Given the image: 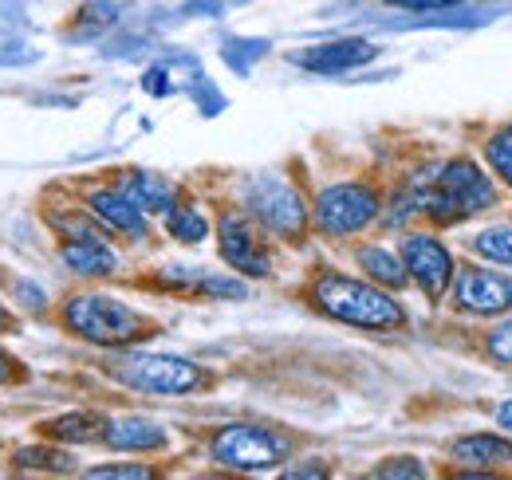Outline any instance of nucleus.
Listing matches in <instances>:
<instances>
[{
	"label": "nucleus",
	"mask_w": 512,
	"mask_h": 480,
	"mask_svg": "<svg viewBox=\"0 0 512 480\" xmlns=\"http://www.w3.org/2000/svg\"><path fill=\"white\" fill-rule=\"evenodd\" d=\"M406 193L414 197L418 213L438 221V225H457L465 217H477L485 209L497 205V185L485 178V170L469 158H453L442 166H430L426 174L406 185Z\"/></svg>",
	"instance_id": "nucleus-1"
},
{
	"label": "nucleus",
	"mask_w": 512,
	"mask_h": 480,
	"mask_svg": "<svg viewBox=\"0 0 512 480\" xmlns=\"http://www.w3.org/2000/svg\"><path fill=\"white\" fill-rule=\"evenodd\" d=\"M308 300L316 303L327 319H339L347 327H363V331H402L406 327V311L386 288L371 280H351L343 272H320L308 288Z\"/></svg>",
	"instance_id": "nucleus-2"
},
{
	"label": "nucleus",
	"mask_w": 512,
	"mask_h": 480,
	"mask_svg": "<svg viewBox=\"0 0 512 480\" xmlns=\"http://www.w3.org/2000/svg\"><path fill=\"white\" fill-rule=\"evenodd\" d=\"M60 323L75 339L95 343V347H130L158 331L154 319H146L138 307L115 300V296H99V292L71 296L60 311Z\"/></svg>",
	"instance_id": "nucleus-3"
},
{
	"label": "nucleus",
	"mask_w": 512,
	"mask_h": 480,
	"mask_svg": "<svg viewBox=\"0 0 512 480\" xmlns=\"http://www.w3.org/2000/svg\"><path fill=\"white\" fill-rule=\"evenodd\" d=\"M107 374L115 382H123L127 390L138 394H193L201 390L209 378L205 370L190 359H178V355H150V351H130V355H115L107 362Z\"/></svg>",
	"instance_id": "nucleus-4"
},
{
	"label": "nucleus",
	"mask_w": 512,
	"mask_h": 480,
	"mask_svg": "<svg viewBox=\"0 0 512 480\" xmlns=\"http://www.w3.org/2000/svg\"><path fill=\"white\" fill-rule=\"evenodd\" d=\"M292 453V441L276 429H264V425H221L213 437H209V457L229 469V473H264V469H276L280 461H288Z\"/></svg>",
	"instance_id": "nucleus-5"
},
{
	"label": "nucleus",
	"mask_w": 512,
	"mask_h": 480,
	"mask_svg": "<svg viewBox=\"0 0 512 480\" xmlns=\"http://www.w3.org/2000/svg\"><path fill=\"white\" fill-rule=\"evenodd\" d=\"M383 201L371 185L363 181H339L320 189L316 205H312V225L323 237H355L363 233L371 221H379Z\"/></svg>",
	"instance_id": "nucleus-6"
},
{
	"label": "nucleus",
	"mask_w": 512,
	"mask_h": 480,
	"mask_svg": "<svg viewBox=\"0 0 512 480\" xmlns=\"http://www.w3.org/2000/svg\"><path fill=\"white\" fill-rule=\"evenodd\" d=\"M245 209L264 233L288 240V244H300L308 233V205L288 181L253 178L245 185Z\"/></svg>",
	"instance_id": "nucleus-7"
},
{
	"label": "nucleus",
	"mask_w": 512,
	"mask_h": 480,
	"mask_svg": "<svg viewBox=\"0 0 512 480\" xmlns=\"http://www.w3.org/2000/svg\"><path fill=\"white\" fill-rule=\"evenodd\" d=\"M449 303L461 315H477V319H497L512 311V276L481 268V264H465L453 272L449 284Z\"/></svg>",
	"instance_id": "nucleus-8"
},
{
	"label": "nucleus",
	"mask_w": 512,
	"mask_h": 480,
	"mask_svg": "<svg viewBox=\"0 0 512 480\" xmlns=\"http://www.w3.org/2000/svg\"><path fill=\"white\" fill-rule=\"evenodd\" d=\"M398 256L406 264V276L422 288L426 300L438 303L446 296L457 268H453V256H449V248L442 240L430 237V233H410V237H402V244H398Z\"/></svg>",
	"instance_id": "nucleus-9"
},
{
	"label": "nucleus",
	"mask_w": 512,
	"mask_h": 480,
	"mask_svg": "<svg viewBox=\"0 0 512 480\" xmlns=\"http://www.w3.org/2000/svg\"><path fill=\"white\" fill-rule=\"evenodd\" d=\"M217 248H221V260L241 272V276H253V280H264L272 276V256L264 248L260 233L253 229V221L237 209H225L217 217Z\"/></svg>",
	"instance_id": "nucleus-10"
},
{
	"label": "nucleus",
	"mask_w": 512,
	"mask_h": 480,
	"mask_svg": "<svg viewBox=\"0 0 512 480\" xmlns=\"http://www.w3.org/2000/svg\"><path fill=\"white\" fill-rule=\"evenodd\" d=\"M87 209L99 217L107 233H119L130 240H146V213L130 201L123 189H95L87 197Z\"/></svg>",
	"instance_id": "nucleus-11"
},
{
	"label": "nucleus",
	"mask_w": 512,
	"mask_h": 480,
	"mask_svg": "<svg viewBox=\"0 0 512 480\" xmlns=\"http://www.w3.org/2000/svg\"><path fill=\"white\" fill-rule=\"evenodd\" d=\"M292 60L308 67V71H320V75H339V71H351V67H363V63L375 60V44H367V40H331L320 48L296 52Z\"/></svg>",
	"instance_id": "nucleus-12"
},
{
	"label": "nucleus",
	"mask_w": 512,
	"mask_h": 480,
	"mask_svg": "<svg viewBox=\"0 0 512 480\" xmlns=\"http://www.w3.org/2000/svg\"><path fill=\"white\" fill-rule=\"evenodd\" d=\"M449 461L461 469H501L512 461V441L501 433H465L449 445Z\"/></svg>",
	"instance_id": "nucleus-13"
},
{
	"label": "nucleus",
	"mask_w": 512,
	"mask_h": 480,
	"mask_svg": "<svg viewBox=\"0 0 512 480\" xmlns=\"http://www.w3.org/2000/svg\"><path fill=\"white\" fill-rule=\"evenodd\" d=\"M103 445L119 453H158L170 445V433L150 418H115L103 425Z\"/></svg>",
	"instance_id": "nucleus-14"
},
{
	"label": "nucleus",
	"mask_w": 512,
	"mask_h": 480,
	"mask_svg": "<svg viewBox=\"0 0 512 480\" xmlns=\"http://www.w3.org/2000/svg\"><path fill=\"white\" fill-rule=\"evenodd\" d=\"M162 288L174 292H190V296H213V300H245L249 288L241 280L229 276H213L205 268H166L162 272Z\"/></svg>",
	"instance_id": "nucleus-15"
},
{
	"label": "nucleus",
	"mask_w": 512,
	"mask_h": 480,
	"mask_svg": "<svg viewBox=\"0 0 512 480\" xmlns=\"http://www.w3.org/2000/svg\"><path fill=\"white\" fill-rule=\"evenodd\" d=\"M60 260L67 264V272H75V276H91V280H99V276H115V272H119V256H115V248L107 244V237L64 240Z\"/></svg>",
	"instance_id": "nucleus-16"
},
{
	"label": "nucleus",
	"mask_w": 512,
	"mask_h": 480,
	"mask_svg": "<svg viewBox=\"0 0 512 480\" xmlns=\"http://www.w3.org/2000/svg\"><path fill=\"white\" fill-rule=\"evenodd\" d=\"M123 193L142 209V213H170L178 205V189L162 174H146V170H134L123 181Z\"/></svg>",
	"instance_id": "nucleus-17"
},
{
	"label": "nucleus",
	"mask_w": 512,
	"mask_h": 480,
	"mask_svg": "<svg viewBox=\"0 0 512 480\" xmlns=\"http://www.w3.org/2000/svg\"><path fill=\"white\" fill-rule=\"evenodd\" d=\"M355 260H359V268L367 272V280L379 284V288H386V292H402V288L410 284L402 256H394V252L383 248V244H363V248L355 252Z\"/></svg>",
	"instance_id": "nucleus-18"
},
{
	"label": "nucleus",
	"mask_w": 512,
	"mask_h": 480,
	"mask_svg": "<svg viewBox=\"0 0 512 480\" xmlns=\"http://www.w3.org/2000/svg\"><path fill=\"white\" fill-rule=\"evenodd\" d=\"M103 425L107 421L99 414H64V418L44 421L40 433L52 441H103Z\"/></svg>",
	"instance_id": "nucleus-19"
},
{
	"label": "nucleus",
	"mask_w": 512,
	"mask_h": 480,
	"mask_svg": "<svg viewBox=\"0 0 512 480\" xmlns=\"http://www.w3.org/2000/svg\"><path fill=\"white\" fill-rule=\"evenodd\" d=\"M469 252L489 260V264L512 268V225H489V229L473 233L469 237Z\"/></svg>",
	"instance_id": "nucleus-20"
},
{
	"label": "nucleus",
	"mask_w": 512,
	"mask_h": 480,
	"mask_svg": "<svg viewBox=\"0 0 512 480\" xmlns=\"http://www.w3.org/2000/svg\"><path fill=\"white\" fill-rule=\"evenodd\" d=\"M166 233L182 244H201L209 237V217L197 209V205H174L166 213Z\"/></svg>",
	"instance_id": "nucleus-21"
},
{
	"label": "nucleus",
	"mask_w": 512,
	"mask_h": 480,
	"mask_svg": "<svg viewBox=\"0 0 512 480\" xmlns=\"http://www.w3.org/2000/svg\"><path fill=\"white\" fill-rule=\"evenodd\" d=\"M485 162H489V170L497 174V181L512 189V122L501 126L497 134H489V142H485Z\"/></svg>",
	"instance_id": "nucleus-22"
},
{
	"label": "nucleus",
	"mask_w": 512,
	"mask_h": 480,
	"mask_svg": "<svg viewBox=\"0 0 512 480\" xmlns=\"http://www.w3.org/2000/svg\"><path fill=\"white\" fill-rule=\"evenodd\" d=\"M485 355L497 366H512V319L497 323L493 331H485Z\"/></svg>",
	"instance_id": "nucleus-23"
},
{
	"label": "nucleus",
	"mask_w": 512,
	"mask_h": 480,
	"mask_svg": "<svg viewBox=\"0 0 512 480\" xmlns=\"http://www.w3.org/2000/svg\"><path fill=\"white\" fill-rule=\"evenodd\" d=\"M20 461L28 469H56V473H67L71 469V457L67 453H52V449H24Z\"/></svg>",
	"instance_id": "nucleus-24"
},
{
	"label": "nucleus",
	"mask_w": 512,
	"mask_h": 480,
	"mask_svg": "<svg viewBox=\"0 0 512 480\" xmlns=\"http://www.w3.org/2000/svg\"><path fill=\"white\" fill-rule=\"evenodd\" d=\"M375 477H426V469L414 457H390L386 465L375 469Z\"/></svg>",
	"instance_id": "nucleus-25"
},
{
	"label": "nucleus",
	"mask_w": 512,
	"mask_h": 480,
	"mask_svg": "<svg viewBox=\"0 0 512 480\" xmlns=\"http://www.w3.org/2000/svg\"><path fill=\"white\" fill-rule=\"evenodd\" d=\"M87 477H130V480H142V477H150V469H146V465H99V469H91Z\"/></svg>",
	"instance_id": "nucleus-26"
},
{
	"label": "nucleus",
	"mask_w": 512,
	"mask_h": 480,
	"mask_svg": "<svg viewBox=\"0 0 512 480\" xmlns=\"http://www.w3.org/2000/svg\"><path fill=\"white\" fill-rule=\"evenodd\" d=\"M20 378H24L20 362L12 359L8 351H0V386H8V382H20Z\"/></svg>",
	"instance_id": "nucleus-27"
},
{
	"label": "nucleus",
	"mask_w": 512,
	"mask_h": 480,
	"mask_svg": "<svg viewBox=\"0 0 512 480\" xmlns=\"http://www.w3.org/2000/svg\"><path fill=\"white\" fill-rule=\"evenodd\" d=\"M493 421L512 433V398H505V402H497V406H493Z\"/></svg>",
	"instance_id": "nucleus-28"
},
{
	"label": "nucleus",
	"mask_w": 512,
	"mask_h": 480,
	"mask_svg": "<svg viewBox=\"0 0 512 480\" xmlns=\"http://www.w3.org/2000/svg\"><path fill=\"white\" fill-rule=\"evenodd\" d=\"M390 4H402V8H446L453 0H390Z\"/></svg>",
	"instance_id": "nucleus-29"
},
{
	"label": "nucleus",
	"mask_w": 512,
	"mask_h": 480,
	"mask_svg": "<svg viewBox=\"0 0 512 480\" xmlns=\"http://www.w3.org/2000/svg\"><path fill=\"white\" fill-rule=\"evenodd\" d=\"M323 473H327L323 465H312V469H292L288 477H323Z\"/></svg>",
	"instance_id": "nucleus-30"
},
{
	"label": "nucleus",
	"mask_w": 512,
	"mask_h": 480,
	"mask_svg": "<svg viewBox=\"0 0 512 480\" xmlns=\"http://www.w3.org/2000/svg\"><path fill=\"white\" fill-rule=\"evenodd\" d=\"M0 327H16V323H12V315H4V311H0Z\"/></svg>",
	"instance_id": "nucleus-31"
}]
</instances>
